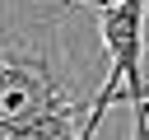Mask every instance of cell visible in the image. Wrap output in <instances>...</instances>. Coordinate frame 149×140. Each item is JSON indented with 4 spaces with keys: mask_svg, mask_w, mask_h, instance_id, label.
<instances>
[{
    "mask_svg": "<svg viewBox=\"0 0 149 140\" xmlns=\"http://www.w3.org/2000/svg\"><path fill=\"white\" fill-rule=\"evenodd\" d=\"M79 89L70 93L47 51H0V140H79Z\"/></svg>",
    "mask_w": 149,
    "mask_h": 140,
    "instance_id": "6da1fadb",
    "label": "cell"
},
{
    "mask_svg": "<svg viewBox=\"0 0 149 140\" xmlns=\"http://www.w3.org/2000/svg\"><path fill=\"white\" fill-rule=\"evenodd\" d=\"M74 5L98 9L102 51H107V79H102L98 98L88 103L79 140H98L116 93H126L130 112H135L130 140H149V79H144V14H149V0H74Z\"/></svg>",
    "mask_w": 149,
    "mask_h": 140,
    "instance_id": "7a4b0ae2",
    "label": "cell"
}]
</instances>
